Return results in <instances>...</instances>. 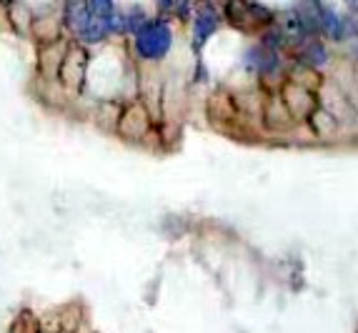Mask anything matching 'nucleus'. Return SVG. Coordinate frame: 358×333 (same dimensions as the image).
Segmentation results:
<instances>
[{
	"label": "nucleus",
	"instance_id": "obj_6",
	"mask_svg": "<svg viewBox=\"0 0 358 333\" xmlns=\"http://www.w3.org/2000/svg\"><path fill=\"white\" fill-rule=\"evenodd\" d=\"M306 58L310 66H321V63H326V50L318 43H310V45H306Z\"/></svg>",
	"mask_w": 358,
	"mask_h": 333
},
{
	"label": "nucleus",
	"instance_id": "obj_2",
	"mask_svg": "<svg viewBox=\"0 0 358 333\" xmlns=\"http://www.w3.org/2000/svg\"><path fill=\"white\" fill-rule=\"evenodd\" d=\"M63 18H66L68 28L80 36V33L88 28L90 20H93L88 0H66V15H63Z\"/></svg>",
	"mask_w": 358,
	"mask_h": 333
},
{
	"label": "nucleus",
	"instance_id": "obj_3",
	"mask_svg": "<svg viewBox=\"0 0 358 333\" xmlns=\"http://www.w3.org/2000/svg\"><path fill=\"white\" fill-rule=\"evenodd\" d=\"M215 28H218V15H215L213 8H201L198 10V18H196V36H193V43H196V48H201L206 41H208L210 36L215 33Z\"/></svg>",
	"mask_w": 358,
	"mask_h": 333
},
{
	"label": "nucleus",
	"instance_id": "obj_7",
	"mask_svg": "<svg viewBox=\"0 0 358 333\" xmlns=\"http://www.w3.org/2000/svg\"><path fill=\"white\" fill-rule=\"evenodd\" d=\"M346 3H348V8H351V10L358 13V0H346Z\"/></svg>",
	"mask_w": 358,
	"mask_h": 333
},
{
	"label": "nucleus",
	"instance_id": "obj_8",
	"mask_svg": "<svg viewBox=\"0 0 358 333\" xmlns=\"http://www.w3.org/2000/svg\"><path fill=\"white\" fill-rule=\"evenodd\" d=\"M0 3H3V6H8V3H13V0H0Z\"/></svg>",
	"mask_w": 358,
	"mask_h": 333
},
{
	"label": "nucleus",
	"instance_id": "obj_5",
	"mask_svg": "<svg viewBox=\"0 0 358 333\" xmlns=\"http://www.w3.org/2000/svg\"><path fill=\"white\" fill-rule=\"evenodd\" d=\"M88 6H90V15L98 20H110V15L115 13L113 8V0H88Z\"/></svg>",
	"mask_w": 358,
	"mask_h": 333
},
{
	"label": "nucleus",
	"instance_id": "obj_4",
	"mask_svg": "<svg viewBox=\"0 0 358 333\" xmlns=\"http://www.w3.org/2000/svg\"><path fill=\"white\" fill-rule=\"evenodd\" d=\"M318 25H321V28L326 30L331 38H336V41H338V38H343V20H341L338 15L331 10V8H326V6L321 8V23H318Z\"/></svg>",
	"mask_w": 358,
	"mask_h": 333
},
{
	"label": "nucleus",
	"instance_id": "obj_1",
	"mask_svg": "<svg viewBox=\"0 0 358 333\" xmlns=\"http://www.w3.org/2000/svg\"><path fill=\"white\" fill-rule=\"evenodd\" d=\"M171 43H173V33L163 20H153V23H145L143 28L136 33V50L141 58L145 60H158L171 50Z\"/></svg>",
	"mask_w": 358,
	"mask_h": 333
}]
</instances>
